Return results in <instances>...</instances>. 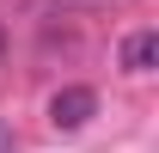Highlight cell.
Segmentation results:
<instances>
[{
    "mask_svg": "<svg viewBox=\"0 0 159 153\" xmlns=\"http://www.w3.org/2000/svg\"><path fill=\"white\" fill-rule=\"evenodd\" d=\"M92 110H98V92H92V86H61L55 98H49V123H55V129H86V123H92Z\"/></svg>",
    "mask_w": 159,
    "mask_h": 153,
    "instance_id": "cell-1",
    "label": "cell"
},
{
    "mask_svg": "<svg viewBox=\"0 0 159 153\" xmlns=\"http://www.w3.org/2000/svg\"><path fill=\"white\" fill-rule=\"evenodd\" d=\"M153 55H159L153 31H129V37H122V67H129V74H153Z\"/></svg>",
    "mask_w": 159,
    "mask_h": 153,
    "instance_id": "cell-2",
    "label": "cell"
},
{
    "mask_svg": "<svg viewBox=\"0 0 159 153\" xmlns=\"http://www.w3.org/2000/svg\"><path fill=\"white\" fill-rule=\"evenodd\" d=\"M0 55H6V31H0Z\"/></svg>",
    "mask_w": 159,
    "mask_h": 153,
    "instance_id": "cell-5",
    "label": "cell"
},
{
    "mask_svg": "<svg viewBox=\"0 0 159 153\" xmlns=\"http://www.w3.org/2000/svg\"><path fill=\"white\" fill-rule=\"evenodd\" d=\"M49 12H92V6H110V0H43Z\"/></svg>",
    "mask_w": 159,
    "mask_h": 153,
    "instance_id": "cell-3",
    "label": "cell"
},
{
    "mask_svg": "<svg viewBox=\"0 0 159 153\" xmlns=\"http://www.w3.org/2000/svg\"><path fill=\"white\" fill-rule=\"evenodd\" d=\"M0 153H19V147H12V129H6V123H0Z\"/></svg>",
    "mask_w": 159,
    "mask_h": 153,
    "instance_id": "cell-4",
    "label": "cell"
}]
</instances>
